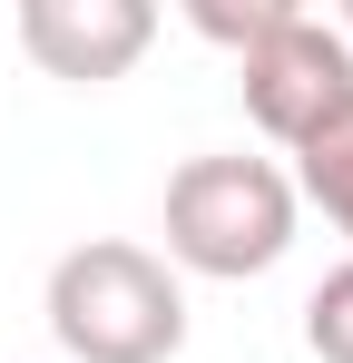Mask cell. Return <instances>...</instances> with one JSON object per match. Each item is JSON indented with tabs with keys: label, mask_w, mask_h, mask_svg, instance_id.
Returning <instances> with one entry per match:
<instances>
[{
	"label": "cell",
	"mask_w": 353,
	"mask_h": 363,
	"mask_svg": "<svg viewBox=\"0 0 353 363\" xmlns=\"http://www.w3.org/2000/svg\"><path fill=\"white\" fill-rule=\"evenodd\" d=\"M235 69H245V108H255V128H265L285 157L353 99V50H344V30L314 20V10H294V0H275V20L235 50Z\"/></svg>",
	"instance_id": "3957f363"
},
{
	"label": "cell",
	"mask_w": 353,
	"mask_h": 363,
	"mask_svg": "<svg viewBox=\"0 0 353 363\" xmlns=\"http://www.w3.org/2000/svg\"><path fill=\"white\" fill-rule=\"evenodd\" d=\"M50 334L69 363H167L186 344V285L167 255L89 236L50 265Z\"/></svg>",
	"instance_id": "6da1fadb"
},
{
	"label": "cell",
	"mask_w": 353,
	"mask_h": 363,
	"mask_svg": "<svg viewBox=\"0 0 353 363\" xmlns=\"http://www.w3.org/2000/svg\"><path fill=\"white\" fill-rule=\"evenodd\" d=\"M294 216H304V196H294V177L275 157H245V147L186 157L167 177V265L245 285L294 245Z\"/></svg>",
	"instance_id": "7a4b0ae2"
},
{
	"label": "cell",
	"mask_w": 353,
	"mask_h": 363,
	"mask_svg": "<svg viewBox=\"0 0 353 363\" xmlns=\"http://www.w3.org/2000/svg\"><path fill=\"white\" fill-rule=\"evenodd\" d=\"M157 40V10L147 0H20V50L69 79V89H99V79H128Z\"/></svg>",
	"instance_id": "277c9868"
},
{
	"label": "cell",
	"mask_w": 353,
	"mask_h": 363,
	"mask_svg": "<svg viewBox=\"0 0 353 363\" xmlns=\"http://www.w3.org/2000/svg\"><path fill=\"white\" fill-rule=\"evenodd\" d=\"M334 30H344V50H353V10H344V20H334Z\"/></svg>",
	"instance_id": "52a82bcc"
},
{
	"label": "cell",
	"mask_w": 353,
	"mask_h": 363,
	"mask_svg": "<svg viewBox=\"0 0 353 363\" xmlns=\"http://www.w3.org/2000/svg\"><path fill=\"white\" fill-rule=\"evenodd\" d=\"M294 196H314V206H324V226L353 245V99L314 128L304 147H294Z\"/></svg>",
	"instance_id": "5b68a950"
},
{
	"label": "cell",
	"mask_w": 353,
	"mask_h": 363,
	"mask_svg": "<svg viewBox=\"0 0 353 363\" xmlns=\"http://www.w3.org/2000/svg\"><path fill=\"white\" fill-rule=\"evenodd\" d=\"M304 344H314V363H353V255L304 295Z\"/></svg>",
	"instance_id": "8992f818"
}]
</instances>
